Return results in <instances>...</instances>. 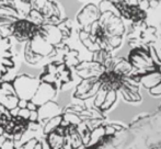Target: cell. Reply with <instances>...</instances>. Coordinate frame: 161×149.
I'll use <instances>...</instances> for the list:
<instances>
[{
  "label": "cell",
  "mask_w": 161,
  "mask_h": 149,
  "mask_svg": "<svg viewBox=\"0 0 161 149\" xmlns=\"http://www.w3.org/2000/svg\"><path fill=\"white\" fill-rule=\"evenodd\" d=\"M74 32V24L67 17L55 23L40 28L30 42L23 45V59L30 66L42 68L47 63L62 59L69 48L68 41Z\"/></svg>",
  "instance_id": "3957f363"
},
{
  "label": "cell",
  "mask_w": 161,
  "mask_h": 149,
  "mask_svg": "<svg viewBox=\"0 0 161 149\" xmlns=\"http://www.w3.org/2000/svg\"><path fill=\"white\" fill-rule=\"evenodd\" d=\"M74 69L64 60L55 59L44 65L37 77L41 81L51 86L59 93L74 82Z\"/></svg>",
  "instance_id": "277c9868"
},
{
  "label": "cell",
  "mask_w": 161,
  "mask_h": 149,
  "mask_svg": "<svg viewBox=\"0 0 161 149\" xmlns=\"http://www.w3.org/2000/svg\"><path fill=\"white\" fill-rule=\"evenodd\" d=\"M100 17L99 7L94 3H87L79 10L77 13V23H78L79 30L87 29L89 25H91L93 22L97 21Z\"/></svg>",
  "instance_id": "52a82bcc"
},
{
  "label": "cell",
  "mask_w": 161,
  "mask_h": 149,
  "mask_svg": "<svg viewBox=\"0 0 161 149\" xmlns=\"http://www.w3.org/2000/svg\"><path fill=\"white\" fill-rule=\"evenodd\" d=\"M64 18L62 7L52 0H0V34L22 45L42 25Z\"/></svg>",
  "instance_id": "6da1fadb"
},
{
  "label": "cell",
  "mask_w": 161,
  "mask_h": 149,
  "mask_svg": "<svg viewBox=\"0 0 161 149\" xmlns=\"http://www.w3.org/2000/svg\"><path fill=\"white\" fill-rule=\"evenodd\" d=\"M149 91H150V93L153 94V96H161V82L159 85L156 86V87L151 88Z\"/></svg>",
  "instance_id": "8fae6325"
},
{
  "label": "cell",
  "mask_w": 161,
  "mask_h": 149,
  "mask_svg": "<svg viewBox=\"0 0 161 149\" xmlns=\"http://www.w3.org/2000/svg\"><path fill=\"white\" fill-rule=\"evenodd\" d=\"M58 92L30 74H17L0 82V108L10 115L26 121L31 130H40V111Z\"/></svg>",
  "instance_id": "7a4b0ae2"
},
{
  "label": "cell",
  "mask_w": 161,
  "mask_h": 149,
  "mask_svg": "<svg viewBox=\"0 0 161 149\" xmlns=\"http://www.w3.org/2000/svg\"><path fill=\"white\" fill-rule=\"evenodd\" d=\"M15 149H47L42 137L32 136L26 141L20 143Z\"/></svg>",
  "instance_id": "9c48e42d"
},
{
  "label": "cell",
  "mask_w": 161,
  "mask_h": 149,
  "mask_svg": "<svg viewBox=\"0 0 161 149\" xmlns=\"http://www.w3.org/2000/svg\"><path fill=\"white\" fill-rule=\"evenodd\" d=\"M17 52L14 42L0 34V82L15 76Z\"/></svg>",
  "instance_id": "5b68a950"
},
{
  "label": "cell",
  "mask_w": 161,
  "mask_h": 149,
  "mask_svg": "<svg viewBox=\"0 0 161 149\" xmlns=\"http://www.w3.org/2000/svg\"><path fill=\"white\" fill-rule=\"evenodd\" d=\"M161 82V74L157 70L153 71V73L146 74L139 78V83H142L145 88L150 90L151 88L156 87Z\"/></svg>",
  "instance_id": "ba28073f"
},
{
  "label": "cell",
  "mask_w": 161,
  "mask_h": 149,
  "mask_svg": "<svg viewBox=\"0 0 161 149\" xmlns=\"http://www.w3.org/2000/svg\"><path fill=\"white\" fill-rule=\"evenodd\" d=\"M115 101H116V90L110 89L108 91V93H106L105 99H104L103 103H102L101 108H100L99 110L102 113H103L104 111H108V110H110L111 108L113 107V104L115 103Z\"/></svg>",
  "instance_id": "30bf717a"
},
{
  "label": "cell",
  "mask_w": 161,
  "mask_h": 149,
  "mask_svg": "<svg viewBox=\"0 0 161 149\" xmlns=\"http://www.w3.org/2000/svg\"><path fill=\"white\" fill-rule=\"evenodd\" d=\"M100 88H101L100 78L82 79L76 86L74 92H72V100L85 103L86 100H89V99L96 97Z\"/></svg>",
  "instance_id": "8992f818"
}]
</instances>
